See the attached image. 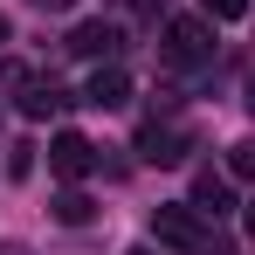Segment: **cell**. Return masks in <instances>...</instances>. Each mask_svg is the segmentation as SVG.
<instances>
[{
	"instance_id": "cell-1",
	"label": "cell",
	"mask_w": 255,
	"mask_h": 255,
	"mask_svg": "<svg viewBox=\"0 0 255 255\" xmlns=\"http://www.w3.org/2000/svg\"><path fill=\"white\" fill-rule=\"evenodd\" d=\"M152 235L179 255H235L228 242H214L207 235V214L200 207H152Z\"/></svg>"
},
{
	"instance_id": "cell-2",
	"label": "cell",
	"mask_w": 255,
	"mask_h": 255,
	"mask_svg": "<svg viewBox=\"0 0 255 255\" xmlns=\"http://www.w3.org/2000/svg\"><path fill=\"white\" fill-rule=\"evenodd\" d=\"M207 55H214V28H207V21H193V14L166 21V62L193 69V62H207Z\"/></svg>"
},
{
	"instance_id": "cell-3",
	"label": "cell",
	"mask_w": 255,
	"mask_h": 255,
	"mask_svg": "<svg viewBox=\"0 0 255 255\" xmlns=\"http://www.w3.org/2000/svg\"><path fill=\"white\" fill-rule=\"evenodd\" d=\"M90 166H97V145H90L83 131H55L48 138V172L55 179H83Z\"/></svg>"
},
{
	"instance_id": "cell-4",
	"label": "cell",
	"mask_w": 255,
	"mask_h": 255,
	"mask_svg": "<svg viewBox=\"0 0 255 255\" xmlns=\"http://www.w3.org/2000/svg\"><path fill=\"white\" fill-rule=\"evenodd\" d=\"M186 145H193V131H186V125H145V131H138V152H145L152 166H179Z\"/></svg>"
},
{
	"instance_id": "cell-5",
	"label": "cell",
	"mask_w": 255,
	"mask_h": 255,
	"mask_svg": "<svg viewBox=\"0 0 255 255\" xmlns=\"http://www.w3.org/2000/svg\"><path fill=\"white\" fill-rule=\"evenodd\" d=\"M83 104H97V111H118V104H131V76L118 69V62H104L97 76H90V90H83Z\"/></svg>"
},
{
	"instance_id": "cell-6",
	"label": "cell",
	"mask_w": 255,
	"mask_h": 255,
	"mask_svg": "<svg viewBox=\"0 0 255 255\" xmlns=\"http://www.w3.org/2000/svg\"><path fill=\"white\" fill-rule=\"evenodd\" d=\"M118 48V28L111 21H83L76 35H69V55H111Z\"/></svg>"
},
{
	"instance_id": "cell-7",
	"label": "cell",
	"mask_w": 255,
	"mask_h": 255,
	"mask_svg": "<svg viewBox=\"0 0 255 255\" xmlns=\"http://www.w3.org/2000/svg\"><path fill=\"white\" fill-rule=\"evenodd\" d=\"M193 207H200V214H228V207H235V193H228L221 172H200V179H193Z\"/></svg>"
},
{
	"instance_id": "cell-8",
	"label": "cell",
	"mask_w": 255,
	"mask_h": 255,
	"mask_svg": "<svg viewBox=\"0 0 255 255\" xmlns=\"http://www.w3.org/2000/svg\"><path fill=\"white\" fill-rule=\"evenodd\" d=\"M21 111H28V118H48V111H69V90H55V83H28V97H21Z\"/></svg>"
},
{
	"instance_id": "cell-9",
	"label": "cell",
	"mask_w": 255,
	"mask_h": 255,
	"mask_svg": "<svg viewBox=\"0 0 255 255\" xmlns=\"http://www.w3.org/2000/svg\"><path fill=\"white\" fill-rule=\"evenodd\" d=\"M48 207H55V221H62V228H83L90 214H97V207H90V193H76V186H69V193H55Z\"/></svg>"
},
{
	"instance_id": "cell-10",
	"label": "cell",
	"mask_w": 255,
	"mask_h": 255,
	"mask_svg": "<svg viewBox=\"0 0 255 255\" xmlns=\"http://www.w3.org/2000/svg\"><path fill=\"white\" fill-rule=\"evenodd\" d=\"M228 179H255V145H228Z\"/></svg>"
},
{
	"instance_id": "cell-11",
	"label": "cell",
	"mask_w": 255,
	"mask_h": 255,
	"mask_svg": "<svg viewBox=\"0 0 255 255\" xmlns=\"http://www.w3.org/2000/svg\"><path fill=\"white\" fill-rule=\"evenodd\" d=\"M200 7H207V21H242L249 14V0H200Z\"/></svg>"
},
{
	"instance_id": "cell-12",
	"label": "cell",
	"mask_w": 255,
	"mask_h": 255,
	"mask_svg": "<svg viewBox=\"0 0 255 255\" xmlns=\"http://www.w3.org/2000/svg\"><path fill=\"white\" fill-rule=\"evenodd\" d=\"M249 235H255V200H249Z\"/></svg>"
},
{
	"instance_id": "cell-13",
	"label": "cell",
	"mask_w": 255,
	"mask_h": 255,
	"mask_svg": "<svg viewBox=\"0 0 255 255\" xmlns=\"http://www.w3.org/2000/svg\"><path fill=\"white\" fill-rule=\"evenodd\" d=\"M0 42H7V14H0Z\"/></svg>"
},
{
	"instance_id": "cell-14",
	"label": "cell",
	"mask_w": 255,
	"mask_h": 255,
	"mask_svg": "<svg viewBox=\"0 0 255 255\" xmlns=\"http://www.w3.org/2000/svg\"><path fill=\"white\" fill-rule=\"evenodd\" d=\"M42 7H69V0H42Z\"/></svg>"
},
{
	"instance_id": "cell-15",
	"label": "cell",
	"mask_w": 255,
	"mask_h": 255,
	"mask_svg": "<svg viewBox=\"0 0 255 255\" xmlns=\"http://www.w3.org/2000/svg\"><path fill=\"white\" fill-rule=\"evenodd\" d=\"M0 255H28V249H0Z\"/></svg>"
},
{
	"instance_id": "cell-16",
	"label": "cell",
	"mask_w": 255,
	"mask_h": 255,
	"mask_svg": "<svg viewBox=\"0 0 255 255\" xmlns=\"http://www.w3.org/2000/svg\"><path fill=\"white\" fill-rule=\"evenodd\" d=\"M249 104H255V90H249Z\"/></svg>"
},
{
	"instance_id": "cell-17",
	"label": "cell",
	"mask_w": 255,
	"mask_h": 255,
	"mask_svg": "<svg viewBox=\"0 0 255 255\" xmlns=\"http://www.w3.org/2000/svg\"><path fill=\"white\" fill-rule=\"evenodd\" d=\"M138 255H145V249H138Z\"/></svg>"
}]
</instances>
